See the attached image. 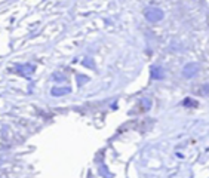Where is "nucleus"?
Returning <instances> with one entry per match:
<instances>
[{
    "mask_svg": "<svg viewBox=\"0 0 209 178\" xmlns=\"http://www.w3.org/2000/svg\"><path fill=\"white\" fill-rule=\"evenodd\" d=\"M144 17L150 22H157V21H160L163 18V12L159 8H147L144 11Z\"/></svg>",
    "mask_w": 209,
    "mask_h": 178,
    "instance_id": "1",
    "label": "nucleus"
},
{
    "mask_svg": "<svg viewBox=\"0 0 209 178\" xmlns=\"http://www.w3.org/2000/svg\"><path fill=\"white\" fill-rule=\"evenodd\" d=\"M17 71L18 74L24 76V77H31V74L34 73V65L31 64H21L17 67Z\"/></svg>",
    "mask_w": 209,
    "mask_h": 178,
    "instance_id": "2",
    "label": "nucleus"
},
{
    "mask_svg": "<svg viewBox=\"0 0 209 178\" xmlns=\"http://www.w3.org/2000/svg\"><path fill=\"white\" fill-rule=\"evenodd\" d=\"M197 70H199L197 64L190 62V64H187V65L184 67V76H185V77H193V76L197 73Z\"/></svg>",
    "mask_w": 209,
    "mask_h": 178,
    "instance_id": "3",
    "label": "nucleus"
},
{
    "mask_svg": "<svg viewBox=\"0 0 209 178\" xmlns=\"http://www.w3.org/2000/svg\"><path fill=\"white\" fill-rule=\"evenodd\" d=\"M163 68L162 67H151V70H150V77L153 79V80H160V79H163Z\"/></svg>",
    "mask_w": 209,
    "mask_h": 178,
    "instance_id": "4",
    "label": "nucleus"
},
{
    "mask_svg": "<svg viewBox=\"0 0 209 178\" xmlns=\"http://www.w3.org/2000/svg\"><path fill=\"white\" fill-rule=\"evenodd\" d=\"M51 94H52L53 97H61V95H65V94H70V88H53L51 91Z\"/></svg>",
    "mask_w": 209,
    "mask_h": 178,
    "instance_id": "5",
    "label": "nucleus"
},
{
    "mask_svg": "<svg viewBox=\"0 0 209 178\" xmlns=\"http://www.w3.org/2000/svg\"><path fill=\"white\" fill-rule=\"evenodd\" d=\"M182 104H184L185 108H196V107L199 106V103L194 101V100H192V98H185V100L182 101Z\"/></svg>",
    "mask_w": 209,
    "mask_h": 178,
    "instance_id": "6",
    "label": "nucleus"
},
{
    "mask_svg": "<svg viewBox=\"0 0 209 178\" xmlns=\"http://www.w3.org/2000/svg\"><path fill=\"white\" fill-rule=\"evenodd\" d=\"M150 107H151V101H150V98H142V100H141V108H142L144 111H147Z\"/></svg>",
    "mask_w": 209,
    "mask_h": 178,
    "instance_id": "7",
    "label": "nucleus"
},
{
    "mask_svg": "<svg viewBox=\"0 0 209 178\" xmlns=\"http://www.w3.org/2000/svg\"><path fill=\"white\" fill-rule=\"evenodd\" d=\"M53 79H55L56 82H62V80L67 79V76H65L64 73H55V74H53Z\"/></svg>",
    "mask_w": 209,
    "mask_h": 178,
    "instance_id": "8",
    "label": "nucleus"
},
{
    "mask_svg": "<svg viewBox=\"0 0 209 178\" xmlns=\"http://www.w3.org/2000/svg\"><path fill=\"white\" fill-rule=\"evenodd\" d=\"M87 80H89V77H86V76H82V74L77 76V83H79V86H82L83 83H86Z\"/></svg>",
    "mask_w": 209,
    "mask_h": 178,
    "instance_id": "9",
    "label": "nucleus"
},
{
    "mask_svg": "<svg viewBox=\"0 0 209 178\" xmlns=\"http://www.w3.org/2000/svg\"><path fill=\"white\" fill-rule=\"evenodd\" d=\"M85 67H87V68H95V64L92 62V59H89V58H85V61L82 62Z\"/></svg>",
    "mask_w": 209,
    "mask_h": 178,
    "instance_id": "10",
    "label": "nucleus"
},
{
    "mask_svg": "<svg viewBox=\"0 0 209 178\" xmlns=\"http://www.w3.org/2000/svg\"><path fill=\"white\" fill-rule=\"evenodd\" d=\"M202 92H203V95H206V94H208V85H205V86H203Z\"/></svg>",
    "mask_w": 209,
    "mask_h": 178,
    "instance_id": "11",
    "label": "nucleus"
}]
</instances>
